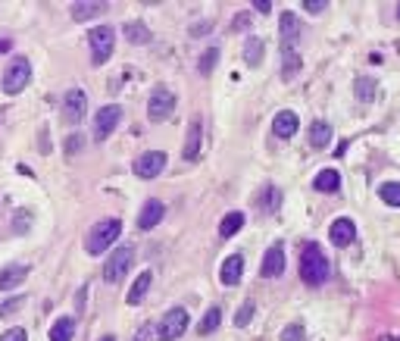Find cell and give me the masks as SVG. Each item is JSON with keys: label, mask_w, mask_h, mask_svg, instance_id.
<instances>
[{"label": "cell", "mask_w": 400, "mask_h": 341, "mask_svg": "<svg viewBox=\"0 0 400 341\" xmlns=\"http://www.w3.org/2000/svg\"><path fill=\"white\" fill-rule=\"evenodd\" d=\"M106 10H110V3H97V0H85V3H75L69 13H72L75 22H88L94 19V16H103Z\"/></svg>", "instance_id": "ffe728a7"}, {"label": "cell", "mask_w": 400, "mask_h": 341, "mask_svg": "<svg viewBox=\"0 0 400 341\" xmlns=\"http://www.w3.org/2000/svg\"><path fill=\"white\" fill-rule=\"evenodd\" d=\"M19 303H25L22 297H12V301H6V307H0V316H10V313H16V310H19Z\"/></svg>", "instance_id": "f35d334b"}, {"label": "cell", "mask_w": 400, "mask_h": 341, "mask_svg": "<svg viewBox=\"0 0 400 341\" xmlns=\"http://www.w3.org/2000/svg\"><path fill=\"white\" fill-rule=\"evenodd\" d=\"M328 238H331V244L347 247L350 241L356 238V226H353V219H350V216H338V219L331 222V228H328Z\"/></svg>", "instance_id": "5bb4252c"}, {"label": "cell", "mask_w": 400, "mask_h": 341, "mask_svg": "<svg viewBox=\"0 0 400 341\" xmlns=\"http://www.w3.org/2000/svg\"><path fill=\"white\" fill-rule=\"evenodd\" d=\"M303 10H306V13H312V16H319L325 10V0H303Z\"/></svg>", "instance_id": "74e56055"}, {"label": "cell", "mask_w": 400, "mask_h": 341, "mask_svg": "<svg viewBox=\"0 0 400 341\" xmlns=\"http://www.w3.org/2000/svg\"><path fill=\"white\" fill-rule=\"evenodd\" d=\"M278 207H281V191H278V188H269V191H266V203H262V210H266V213H275Z\"/></svg>", "instance_id": "d6a6232c"}, {"label": "cell", "mask_w": 400, "mask_h": 341, "mask_svg": "<svg viewBox=\"0 0 400 341\" xmlns=\"http://www.w3.org/2000/svg\"><path fill=\"white\" fill-rule=\"evenodd\" d=\"M25 276H28V266H22V263L3 266V269H0V291H12V288H19V285L25 282Z\"/></svg>", "instance_id": "d6986e66"}, {"label": "cell", "mask_w": 400, "mask_h": 341, "mask_svg": "<svg viewBox=\"0 0 400 341\" xmlns=\"http://www.w3.org/2000/svg\"><path fill=\"white\" fill-rule=\"evenodd\" d=\"M200 147H203V122H200V116H191V122H188L185 151H181V157H185L188 163H194V160H200Z\"/></svg>", "instance_id": "8fae6325"}, {"label": "cell", "mask_w": 400, "mask_h": 341, "mask_svg": "<svg viewBox=\"0 0 400 341\" xmlns=\"http://www.w3.org/2000/svg\"><path fill=\"white\" fill-rule=\"evenodd\" d=\"M0 341H28V332L25 328H10V332L0 335Z\"/></svg>", "instance_id": "d590c367"}, {"label": "cell", "mask_w": 400, "mask_h": 341, "mask_svg": "<svg viewBox=\"0 0 400 341\" xmlns=\"http://www.w3.org/2000/svg\"><path fill=\"white\" fill-rule=\"evenodd\" d=\"M200 35H210V22H194L191 26V38H200Z\"/></svg>", "instance_id": "ab89813d"}, {"label": "cell", "mask_w": 400, "mask_h": 341, "mask_svg": "<svg viewBox=\"0 0 400 341\" xmlns=\"http://www.w3.org/2000/svg\"><path fill=\"white\" fill-rule=\"evenodd\" d=\"M241 276H244V257H241V253H231V257H225L222 266H219V282L231 288V285L241 282Z\"/></svg>", "instance_id": "9a60e30c"}, {"label": "cell", "mask_w": 400, "mask_h": 341, "mask_svg": "<svg viewBox=\"0 0 400 341\" xmlns=\"http://www.w3.org/2000/svg\"><path fill=\"white\" fill-rule=\"evenodd\" d=\"M131 263H135V247H131V244L116 247V251L106 257V263H103V282H106V285L122 282V278L128 276Z\"/></svg>", "instance_id": "3957f363"}, {"label": "cell", "mask_w": 400, "mask_h": 341, "mask_svg": "<svg viewBox=\"0 0 400 341\" xmlns=\"http://www.w3.org/2000/svg\"><path fill=\"white\" fill-rule=\"evenodd\" d=\"M119 235H122V222H119V219H100V222H94V226L88 228L85 251L91 253V257H100L103 251H110V247L116 244Z\"/></svg>", "instance_id": "6da1fadb"}, {"label": "cell", "mask_w": 400, "mask_h": 341, "mask_svg": "<svg viewBox=\"0 0 400 341\" xmlns=\"http://www.w3.org/2000/svg\"><path fill=\"white\" fill-rule=\"evenodd\" d=\"M28 82H31V63L25 57H16L6 66L3 78H0V88H3V94H19V91H25Z\"/></svg>", "instance_id": "8992f818"}, {"label": "cell", "mask_w": 400, "mask_h": 341, "mask_svg": "<svg viewBox=\"0 0 400 341\" xmlns=\"http://www.w3.org/2000/svg\"><path fill=\"white\" fill-rule=\"evenodd\" d=\"M278 26H281V44H294V41L300 38V19H297V13L285 10V13L278 16Z\"/></svg>", "instance_id": "44dd1931"}, {"label": "cell", "mask_w": 400, "mask_h": 341, "mask_svg": "<svg viewBox=\"0 0 400 341\" xmlns=\"http://www.w3.org/2000/svg\"><path fill=\"white\" fill-rule=\"evenodd\" d=\"M300 66H303V60H300L297 47H294V44H281V78H285V82H291V78L300 72Z\"/></svg>", "instance_id": "e0dca14e"}, {"label": "cell", "mask_w": 400, "mask_h": 341, "mask_svg": "<svg viewBox=\"0 0 400 341\" xmlns=\"http://www.w3.org/2000/svg\"><path fill=\"white\" fill-rule=\"evenodd\" d=\"M331 141V126L328 122H312L310 126V144L312 147H328Z\"/></svg>", "instance_id": "d4e9b609"}, {"label": "cell", "mask_w": 400, "mask_h": 341, "mask_svg": "<svg viewBox=\"0 0 400 341\" xmlns=\"http://www.w3.org/2000/svg\"><path fill=\"white\" fill-rule=\"evenodd\" d=\"M100 341H116V338H112V335H103V338H100Z\"/></svg>", "instance_id": "b9f144b4"}, {"label": "cell", "mask_w": 400, "mask_h": 341, "mask_svg": "<svg viewBox=\"0 0 400 341\" xmlns=\"http://www.w3.org/2000/svg\"><path fill=\"white\" fill-rule=\"evenodd\" d=\"M135 176L138 178H156L162 169H166V153L162 151H147V153H141V157L135 160Z\"/></svg>", "instance_id": "30bf717a"}, {"label": "cell", "mask_w": 400, "mask_h": 341, "mask_svg": "<svg viewBox=\"0 0 400 341\" xmlns=\"http://www.w3.org/2000/svg\"><path fill=\"white\" fill-rule=\"evenodd\" d=\"M81 151H85V135H81V132H72V135L66 138V153H81Z\"/></svg>", "instance_id": "836d02e7"}, {"label": "cell", "mask_w": 400, "mask_h": 341, "mask_svg": "<svg viewBox=\"0 0 400 341\" xmlns=\"http://www.w3.org/2000/svg\"><path fill=\"white\" fill-rule=\"evenodd\" d=\"M219 322H222V310L219 307H210L203 313V319H200V335H212L219 328Z\"/></svg>", "instance_id": "4316f807"}, {"label": "cell", "mask_w": 400, "mask_h": 341, "mask_svg": "<svg viewBox=\"0 0 400 341\" xmlns=\"http://www.w3.org/2000/svg\"><path fill=\"white\" fill-rule=\"evenodd\" d=\"M85 110H88V94L81 88H69L66 97H62V116H66L69 126H78L85 119Z\"/></svg>", "instance_id": "9c48e42d"}, {"label": "cell", "mask_w": 400, "mask_h": 341, "mask_svg": "<svg viewBox=\"0 0 400 341\" xmlns=\"http://www.w3.org/2000/svg\"><path fill=\"white\" fill-rule=\"evenodd\" d=\"M300 278H303L306 285H312V288L328 278V260H325V251L316 241H310V244L303 247V253H300Z\"/></svg>", "instance_id": "7a4b0ae2"}, {"label": "cell", "mask_w": 400, "mask_h": 341, "mask_svg": "<svg viewBox=\"0 0 400 341\" xmlns=\"http://www.w3.org/2000/svg\"><path fill=\"white\" fill-rule=\"evenodd\" d=\"M300 128V119L294 110H281V113H275L272 119V132L278 135V138H294V132Z\"/></svg>", "instance_id": "2e32d148"}, {"label": "cell", "mask_w": 400, "mask_h": 341, "mask_svg": "<svg viewBox=\"0 0 400 341\" xmlns=\"http://www.w3.org/2000/svg\"><path fill=\"white\" fill-rule=\"evenodd\" d=\"M378 197L388 203V207H400V182H385L378 188Z\"/></svg>", "instance_id": "f546056e"}, {"label": "cell", "mask_w": 400, "mask_h": 341, "mask_svg": "<svg viewBox=\"0 0 400 341\" xmlns=\"http://www.w3.org/2000/svg\"><path fill=\"white\" fill-rule=\"evenodd\" d=\"M372 97H375V78L360 76V78H356V101H360V103H369Z\"/></svg>", "instance_id": "f1b7e54d"}, {"label": "cell", "mask_w": 400, "mask_h": 341, "mask_svg": "<svg viewBox=\"0 0 400 341\" xmlns=\"http://www.w3.org/2000/svg\"><path fill=\"white\" fill-rule=\"evenodd\" d=\"M162 216H166V203L147 201L141 207V213H138V228H141V232H150V228H156L162 222Z\"/></svg>", "instance_id": "4fadbf2b"}, {"label": "cell", "mask_w": 400, "mask_h": 341, "mask_svg": "<svg viewBox=\"0 0 400 341\" xmlns=\"http://www.w3.org/2000/svg\"><path fill=\"white\" fill-rule=\"evenodd\" d=\"M188 310L185 307H172V310H166L162 313V319L156 322V338L160 341H175V338H181V335L188 332Z\"/></svg>", "instance_id": "5b68a950"}, {"label": "cell", "mask_w": 400, "mask_h": 341, "mask_svg": "<svg viewBox=\"0 0 400 341\" xmlns=\"http://www.w3.org/2000/svg\"><path fill=\"white\" fill-rule=\"evenodd\" d=\"M75 335V319L72 316H60V319L50 326V341H72Z\"/></svg>", "instance_id": "603a6c76"}, {"label": "cell", "mask_w": 400, "mask_h": 341, "mask_svg": "<svg viewBox=\"0 0 400 341\" xmlns=\"http://www.w3.org/2000/svg\"><path fill=\"white\" fill-rule=\"evenodd\" d=\"M281 341H303V326H300V322H291V326H285V332H281Z\"/></svg>", "instance_id": "e575fe53"}, {"label": "cell", "mask_w": 400, "mask_h": 341, "mask_svg": "<svg viewBox=\"0 0 400 341\" xmlns=\"http://www.w3.org/2000/svg\"><path fill=\"white\" fill-rule=\"evenodd\" d=\"M153 338H156V326H153V328H150V326H141L131 341H153Z\"/></svg>", "instance_id": "8d00e7d4"}, {"label": "cell", "mask_w": 400, "mask_h": 341, "mask_svg": "<svg viewBox=\"0 0 400 341\" xmlns=\"http://www.w3.org/2000/svg\"><path fill=\"white\" fill-rule=\"evenodd\" d=\"M122 32H125V38H128L131 44H147V41L153 38V35H150V28L144 26L141 19H135V22H125V28H122Z\"/></svg>", "instance_id": "cb8c5ba5"}, {"label": "cell", "mask_w": 400, "mask_h": 341, "mask_svg": "<svg viewBox=\"0 0 400 341\" xmlns=\"http://www.w3.org/2000/svg\"><path fill=\"white\" fill-rule=\"evenodd\" d=\"M397 19H400V7H397Z\"/></svg>", "instance_id": "7bdbcfd3"}, {"label": "cell", "mask_w": 400, "mask_h": 341, "mask_svg": "<svg viewBox=\"0 0 400 341\" xmlns=\"http://www.w3.org/2000/svg\"><path fill=\"white\" fill-rule=\"evenodd\" d=\"M244 63L247 66H260L262 63V41L260 38H250L244 44Z\"/></svg>", "instance_id": "83f0119b"}, {"label": "cell", "mask_w": 400, "mask_h": 341, "mask_svg": "<svg viewBox=\"0 0 400 341\" xmlns=\"http://www.w3.org/2000/svg\"><path fill=\"white\" fill-rule=\"evenodd\" d=\"M216 60H219V51H216V47H210V51H206L203 57H200L197 69L203 72V76H210V72H212V66H216Z\"/></svg>", "instance_id": "1f68e13d"}, {"label": "cell", "mask_w": 400, "mask_h": 341, "mask_svg": "<svg viewBox=\"0 0 400 341\" xmlns=\"http://www.w3.org/2000/svg\"><path fill=\"white\" fill-rule=\"evenodd\" d=\"M88 41H91V63L103 66L106 60L112 57V44H116V28L112 26H97L88 32Z\"/></svg>", "instance_id": "277c9868"}, {"label": "cell", "mask_w": 400, "mask_h": 341, "mask_svg": "<svg viewBox=\"0 0 400 341\" xmlns=\"http://www.w3.org/2000/svg\"><path fill=\"white\" fill-rule=\"evenodd\" d=\"M312 188L325 191V194H335V191L341 188V176H338L335 169H322L316 178H312Z\"/></svg>", "instance_id": "7402d4cb"}, {"label": "cell", "mask_w": 400, "mask_h": 341, "mask_svg": "<svg viewBox=\"0 0 400 341\" xmlns=\"http://www.w3.org/2000/svg\"><path fill=\"white\" fill-rule=\"evenodd\" d=\"M119 122H122V107H119V103H106V107H100L97 116H94V138L106 141L119 128Z\"/></svg>", "instance_id": "ba28073f"}, {"label": "cell", "mask_w": 400, "mask_h": 341, "mask_svg": "<svg viewBox=\"0 0 400 341\" xmlns=\"http://www.w3.org/2000/svg\"><path fill=\"white\" fill-rule=\"evenodd\" d=\"M260 272H262L266 278H278L281 272H285V244H281V241H275V244L269 247L266 253H262Z\"/></svg>", "instance_id": "7c38bea8"}, {"label": "cell", "mask_w": 400, "mask_h": 341, "mask_svg": "<svg viewBox=\"0 0 400 341\" xmlns=\"http://www.w3.org/2000/svg\"><path fill=\"white\" fill-rule=\"evenodd\" d=\"M241 228H244V213H238V210L219 222V235H222V238H231V235H238Z\"/></svg>", "instance_id": "484cf974"}, {"label": "cell", "mask_w": 400, "mask_h": 341, "mask_svg": "<svg viewBox=\"0 0 400 341\" xmlns=\"http://www.w3.org/2000/svg\"><path fill=\"white\" fill-rule=\"evenodd\" d=\"M175 94L169 88H153L150 91V97H147V119L150 122H162V119H169V116L175 113Z\"/></svg>", "instance_id": "52a82bcc"}, {"label": "cell", "mask_w": 400, "mask_h": 341, "mask_svg": "<svg viewBox=\"0 0 400 341\" xmlns=\"http://www.w3.org/2000/svg\"><path fill=\"white\" fill-rule=\"evenodd\" d=\"M253 313H256V303H253V301H244L241 307H238V313H235V326L244 328L250 319H253Z\"/></svg>", "instance_id": "4dcf8cb0"}, {"label": "cell", "mask_w": 400, "mask_h": 341, "mask_svg": "<svg viewBox=\"0 0 400 341\" xmlns=\"http://www.w3.org/2000/svg\"><path fill=\"white\" fill-rule=\"evenodd\" d=\"M256 13H272V3L269 0H256Z\"/></svg>", "instance_id": "60d3db41"}, {"label": "cell", "mask_w": 400, "mask_h": 341, "mask_svg": "<svg viewBox=\"0 0 400 341\" xmlns=\"http://www.w3.org/2000/svg\"><path fill=\"white\" fill-rule=\"evenodd\" d=\"M150 285H153V272H150V269L138 272V278H135V282H131V288H128V294H125V301H128L131 307H138V303H141L144 297H147Z\"/></svg>", "instance_id": "ac0fdd59"}]
</instances>
